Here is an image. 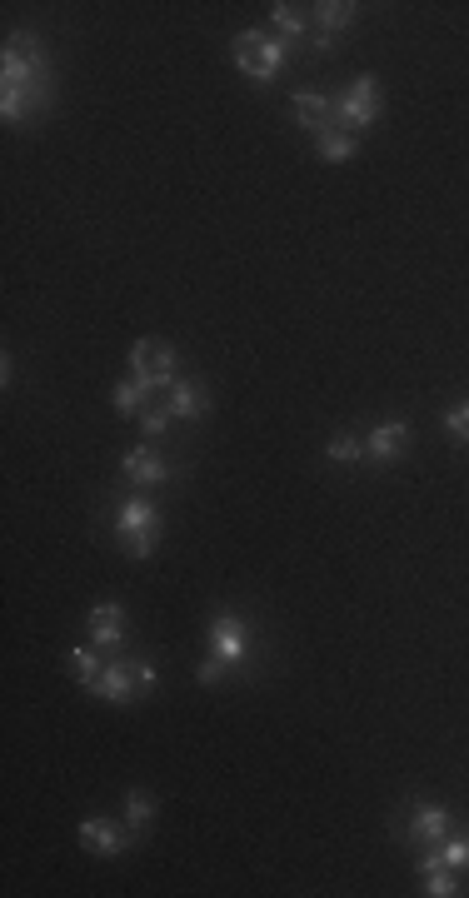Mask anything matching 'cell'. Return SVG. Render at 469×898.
Masks as SVG:
<instances>
[{
    "mask_svg": "<svg viewBox=\"0 0 469 898\" xmlns=\"http://www.w3.org/2000/svg\"><path fill=\"white\" fill-rule=\"evenodd\" d=\"M45 100H50V70H45L40 35L15 30L5 40V55H0V115L15 125V120L40 115Z\"/></svg>",
    "mask_w": 469,
    "mask_h": 898,
    "instance_id": "obj_1",
    "label": "cell"
},
{
    "mask_svg": "<svg viewBox=\"0 0 469 898\" xmlns=\"http://www.w3.org/2000/svg\"><path fill=\"white\" fill-rule=\"evenodd\" d=\"M115 539H120V549L130 559H150L160 549V509L145 494H130L115 509Z\"/></svg>",
    "mask_w": 469,
    "mask_h": 898,
    "instance_id": "obj_2",
    "label": "cell"
},
{
    "mask_svg": "<svg viewBox=\"0 0 469 898\" xmlns=\"http://www.w3.org/2000/svg\"><path fill=\"white\" fill-rule=\"evenodd\" d=\"M230 50H235V65L250 75V80H275L280 70H285V40H275V35H265V30H240L235 40H230Z\"/></svg>",
    "mask_w": 469,
    "mask_h": 898,
    "instance_id": "obj_3",
    "label": "cell"
},
{
    "mask_svg": "<svg viewBox=\"0 0 469 898\" xmlns=\"http://www.w3.org/2000/svg\"><path fill=\"white\" fill-rule=\"evenodd\" d=\"M335 115L345 130H370L380 120V75H370V70L355 75V85L335 100Z\"/></svg>",
    "mask_w": 469,
    "mask_h": 898,
    "instance_id": "obj_4",
    "label": "cell"
},
{
    "mask_svg": "<svg viewBox=\"0 0 469 898\" xmlns=\"http://www.w3.org/2000/svg\"><path fill=\"white\" fill-rule=\"evenodd\" d=\"M130 370L145 390H160V385H175V350L165 340H135L130 345Z\"/></svg>",
    "mask_w": 469,
    "mask_h": 898,
    "instance_id": "obj_5",
    "label": "cell"
},
{
    "mask_svg": "<svg viewBox=\"0 0 469 898\" xmlns=\"http://www.w3.org/2000/svg\"><path fill=\"white\" fill-rule=\"evenodd\" d=\"M210 654L225 659L230 669L245 664L250 639H245V619H240V614H215V619H210Z\"/></svg>",
    "mask_w": 469,
    "mask_h": 898,
    "instance_id": "obj_6",
    "label": "cell"
},
{
    "mask_svg": "<svg viewBox=\"0 0 469 898\" xmlns=\"http://www.w3.org/2000/svg\"><path fill=\"white\" fill-rule=\"evenodd\" d=\"M135 844V829H120V824H110V819H85L80 824V849H90V854H100V859H115V854H125Z\"/></svg>",
    "mask_w": 469,
    "mask_h": 898,
    "instance_id": "obj_7",
    "label": "cell"
},
{
    "mask_svg": "<svg viewBox=\"0 0 469 898\" xmlns=\"http://www.w3.org/2000/svg\"><path fill=\"white\" fill-rule=\"evenodd\" d=\"M290 110H295V120H300L310 135H325V130H335V125H340V115H335V100H330L325 90H295Z\"/></svg>",
    "mask_w": 469,
    "mask_h": 898,
    "instance_id": "obj_8",
    "label": "cell"
},
{
    "mask_svg": "<svg viewBox=\"0 0 469 898\" xmlns=\"http://www.w3.org/2000/svg\"><path fill=\"white\" fill-rule=\"evenodd\" d=\"M90 694H100V699H110V704H130V699H140L135 664H130V659H110V664L100 669V679L90 684Z\"/></svg>",
    "mask_w": 469,
    "mask_h": 898,
    "instance_id": "obj_9",
    "label": "cell"
},
{
    "mask_svg": "<svg viewBox=\"0 0 469 898\" xmlns=\"http://www.w3.org/2000/svg\"><path fill=\"white\" fill-rule=\"evenodd\" d=\"M405 449H410V425H405V420H385V425L370 430L365 459H370V464H395Z\"/></svg>",
    "mask_w": 469,
    "mask_h": 898,
    "instance_id": "obj_10",
    "label": "cell"
},
{
    "mask_svg": "<svg viewBox=\"0 0 469 898\" xmlns=\"http://www.w3.org/2000/svg\"><path fill=\"white\" fill-rule=\"evenodd\" d=\"M85 629H90V644H95V649H120V644H125V609L110 604V599H100V604L90 609Z\"/></svg>",
    "mask_w": 469,
    "mask_h": 898,
    "instance_id": "obj_11",
    "label": "cell"
},
{
    "mask_svg": "<svg viewBox=\"0 0 469 898\" xmlns=\"http://www.w3.org/2000/svg\"><path fill=\"white\" fill-rule=\"evenodd\" d=\"M445 839H450V809L420 804V809L410 814V844H415V849H435V844H445Z\"/></svg>",
    "mask_w": 469,
    "mask_h": 898,
    "instance_id": "obj_12",
    "label": "cell"
},
{
    "mask_svg": "<svg viewBox=\"0 0 469 898\" xmlns=\"http://www.w3.org/2000/svg\"><path fill=\"white\" fill-rule=\"evenodd\" d=\"M120 469H125V479H130V484H140V489H150V484H165V479H170V464H165L160 454H150V449H130Z\"/></svg>",
    "mask_w": 469,
    "mask_h": 898,
    "instance_id": "obj_13",
    "label": "cell"
},
{
    "mask_svg": "<svg viewBox=\"0 0 469 898\" xmlns=\"http://www.w3.org/2000/svg\"><path fill=\"white\" fill-rule=\"evenodd\" d=\"M165 410H170L175 420H205V415H210V400H205V390H200L195 380H190V385H185V380H175V385H170V405H165Z\"/></svg>",
    "mask_w": 469,
    "mask_h": 898,
    "instance_id": "obj_14",
    "label": "cell"
},
{
    "mask_svg": "<svg viewBox=\"0 0 469 898\" xmlns=\"http://www.w3.org/2000/svg\"><path fill=\"white\" fill-rule=\"evenodd\" d=\"M355 0H320V5H310V15H315V25H320V35H330L335 40V30H345V25H355Z\"/></svg>",
    "mask_w": 469,
    "mask_h": 898,
    "instance_id": "obj_15",
    "label": "cell"
},
{
    "mask_svg": "<svg viewBox=\"0 0 469 898\" xmlns=\"http://www.w3.org/2000/svg\"><path fill=\"white\" fill-rule=\"evenodd\" d=\"M315 150H320V160H330V165H340V160H355V150H360V140L345 130V125H335V130H325V135H315Z\"/></svg>",
    "mask_w": 469,
    "mask_h": 898,
    "instance_id": "obj_16",
    "label": "cell"
},
{
    "mask_svg": "<svg viewBox=\"0 0 469 898\" xmlns=\"http://www.w3.org/2000/svg\"><path fill=\"white\" fill-rule=\"evenodd\" d=\"M270 20L280 25V35H305L315 15H305V10H300V5H290V0H275V5H270Z\"/></svg>",
    "mask_w": 469,
    "mask_h": 898,
    "instance_id": "obj_17",
    "label": "cell"
},
{
    "mask_svg": "<svg viewBox=\"0 0 469 898\" xmlns=\"http://www.w3.org/2000/svg\"><path fill=\"white\" fill-rule=\"evenodd\" d=\"M150 819H155V794L130 789V794H125V829H135V834H140Z\"/></svg>",
    "mask_w": 469,
    "mask_h": 898,
    "instance_id": "obj_18",
    "label": "cell"
},
{
    "mask_svg": "<svg viewBox=\"0 0 469 898\" xmlns=\"http://www.w3.org/2000/svg\"><path fill=\"white\" fill-rule=\"evenodd\" d=\"M70 669H75V679H80V684L90 689V684L100 679V669H105V664H100L95 644H75V649H70Z\"/></svg>",
    "mask_w": 469,
    "mask_h": 898,
    "instance_id": "obj_19",
    "label": "cell"
},
{
    "mask_svg": "<svg viewBox=\"0 0 469 898\" xmlns=\"http://www.w3.org/2000/svg\"><path fill=\"white\" fill-rule=\"evenodd\" d=\"M145 385L140 380H125V385H115V395H110V405H115V415H140V405H145Z\"/></svg>",
    "mask_w": 469,
    "mask_h": 898,
    "instance_id": "obj_20",
    "label": "cell"
},
{
    "mask_svg": "<svg viewBox=\"0 0 469 898\" xmlns=\"http://www.w3.org/2000/svg\"><path fill=\"white\" fill-rule=\"evenodd\" d=\"M325 459H330V464H360V459H365V445H360L355 435H335V440L325 445Z\"/></svg>",
    "mask_w": 469,
    "mask_h": 898,
    "instance_id": "obj_21",
    "label": "cell"
},
{
    "mask_svg": "<svg viewBox=\"0 0 469 898\" xmlns=\"http://www.w3.org/2000/svg\"><path fill=\"white\" fill-rule=\"evenodd\" d=\"M425 894H430V898H450V894H460V884H455L450 864H440V869H425Z\"/></svg>",
    "mask_w": 469,
    "mask_h": 898,
    "instance_id": "obj_22",
    "label": "cell"
},
{
    "mask_svg": "<svg viewBox=\"0 0 469 898\" xmlns=\"http://www.w3.org/2000/svg\"><path fill=\"white\" fill-rule=\"evenodd\" d=\"M440 859H445L450 869H469V834H455V839H445V844H440Z\"/></svg>",
    "mask_w": 469,
    "mask_h": 898,
    "instance_id": "obj_23",
    "label": "cell"
},
{
    "mask_svg": "<svg viewBox=\"0 0 469 898\" xmlns=\"http://www.w3.org/2000/svg\"><path fill=\"white\" fill-rule=\"evenodd\" d=\"M445 430H450L455 440H465V445H469V400H460V405H450V410H445Z\"/></svg>",
    "mask_w": 469,
    "mask_h": 898,
    "instance_id": "obj_24",
    "label": "cell"
},
{
    "mask_svg": "<svg viewBox=\"0 0 469 898\" xmlns=\"http://www.w3.org/2000/svg\"><path fill=\"white\" fill-rule=\"evenodd\" d=\"M170 420H175L170 410H145V415H140V435H145V440H160V435L170 430Z\"/></svg>",
    "mask_w": 469,
    "mask_h": 898,
    "instance_id": "obj_25",
    "label": "cell"
},
{
    "mask_svg": "<svg viewBox=\"0 0 469 898\" xmlns=\"http://www.w3.org/2000/svg\"><path fill=\"white\" fill-rule=\"evenodd\" d=\"M225 669H230V664H225V659H215V654H210V659H205V664H200V669H195V679H200V684H220V679H225Z\"/></svg>",
    "mask_w": 469,
    "mask_h": 898,
    "instance_id": "obj_26",
    "label": "cell"
},
{
    "mask_svg": "<svg viewBox=\"0 0 469 898\" xmlns=\"http://www.w3.org/2000/svg\"><path fill=\"white\" fill-rule=\"evenodd\" d=\"M135 684H140V694H155V684H160L155 664H135Z\"/></svg>",
    "mask_w": 469,
    "mask_h": 898,
    "instance_id": "obj_27",
    "label": "cell"
}]
</instances>
